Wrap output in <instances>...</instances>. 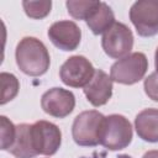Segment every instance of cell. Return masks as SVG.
<instances>
[{
	"instance_id": "obj_1",
	"label": "cell",
	"mask_w": 158,
	"mask_h": 158,
	"mask_svg": "<svg viewBox=\"0 0 158 158\" xmlns=\"http://www.w3.org/2000/svg\"><path fill=\"white\" fill-rule=\"evenodd\" d=\"M16 64L22 73L30 77L43 75L51 64L47 47L36 37H23L16 46Z\"/></svg>"
},
{
	"instance_id": "obj_2",
	"label": "cell",
	"mask_w": 158,
	"mask_h": 158,
	"mask_svg": "<svg viewBox=\"0 0 158 158\" xmlns=\"http://www.w3.org/2000/svg\"><path fill=\"white\" fill-rule=\"evenodd\" d=\"M132 135L133 132L130 121L122 115L112 114L104 118L100 144L109 151H120L131 143Z\"/></svg>"
},
{
	"instance_id": "obj_3",
	"label": "cell",
	"mask_w": 158,
	"mask_h": 158,
	"mask_svg": "<svg viewBox=\"0 0 158 158\" xmlns=\"http://www.w3.org/2000/svg\"><path fill=\"white\" fill-rule=\"evenodd\" d=\"M105 116L96 110L80 112L73 122L72 136L77 144L83 147H95L100 144V133Z\"/></svg>"
},
{
	"instance_id": "obj_4",
	"label": "cell",
	"mask_w": 158,
	"mask_h": 158,
	"mask_svg": "<svg viewBox=\"0 0 158 158\" xmlns=\"http://www.w3.org/2000/svg\"><path fill=\"white\" fill-rule=\"evenodd\" d=\"M148 69V59L142 52H133L118 59L111 65L110 78L112 81L125 85L138 83L146 75Z\"/></svg>"
},
{
	"instance_id": "obj_5",
	"label": "cell",
	"mask_w": 158,
	"mask_h": 158,
	"mask_svg": "<svg viewBox=\"0 0 158 158\" xmlns=\"http://www.w3.org/2000/svg\"><path fill=\"white\" fill-rule=\"evenodd\" d=\"M130 20L142 37L158 33V0H138L130 9Z\"/></svg>"
},
{
	"instance_id": "obj_6",
	"label": "cell",
	"mask_w": 158,
	"mask_h": 158,
	"mask_svg": "<svg viewBox=\"0 0 158 158\" xmlns=\"http://www.w3.org/2000/svg\"><path fill=\"white\" fill-rule=\"evenodd\" d=\"M104 52L114 59H121L130 54L133 47V35L130 27L122 22H115L101 40Z\"/></svg>"
},
{
	"instance_id": "obj_7",
	"label": "cell",
	"mask_w": 158,
	"mask_h": 158,
	"mask_svg": "<svg viewBox=\"0 0 158 158\" xmlns=\"http://www.w3.org/2000/svg\"><path fill=\"white\" fill-rule=\"evenodd\" d=\"M33 147L38 154L53 156L62 143V132L57 125L40 120L31 125Z\"/></svg>"
},
{
	"instance_id": "obj_8",
	"label": "cell",
	"mask_w": 158,
	"mask_h": 158,
	"mask_svg": "<svg viewBox=\"0 0 158 158\" xmlns=\"http://www.w3.org/2000/svg\"><path fill=\"white\" fill-rule=\"evenodd\" d=\"M94 73L95 69L91 62L83 56L69 57L59 69L60 80L72 88H85Z\"/></svg>"
},
{
	"instance_id": "obj_9",
	"label": "cell",
	"mask_w": 158,
	"mask_h": 158,
	"mask_svg": "<svg viewBox=\"0 0 158 158\" xmlns=\"http://www.w3.org/2000/svg\"><path fill=\"white\" fill-rule=\"evenodd\" d=\"M41 106L46 114L53 117L63 118L74 110L75 96L67 89L52 88L42 95Z\"/></svg>"
},
{
	"instance_id": "obj_10",
	"label": "cell",
	"mask_w": 158,
	"mask_h": 158,
	"mask_svg": "<svg viewBox=\"0 0 158 158\" xmlns=\"http://www.w3.org/2000/svg\"><path fill=\"white\" fill-rule=\"evenodd\" d=\"M51 42L62 51H74L78 48L81 40V31L73 21H57L48 28Z\"/></svg>"
},
{
	"instance_id": "obj_11",
	"label": "cell",
	"mask_w": 158,
	"mask_h": 158,
	"mask_svg": "<svg viewBox=\"0 0 158 158\" xmlns=\"http://www.w3.org/2000/svg\"><path fill=\"white\" fill-rule=\"evenodd\" d=\"M83 90L88 101L93 106H102L112 95V79L104 70L95 69L94 77Z\"/></svg>"
},
{
	"instance_id": "obj_12",
	"label": "cell",
	"mask_w": 158,
	"mask_h": 158,
	"mask_svg": "<svg viewBox=\"0 0 158 158\" xmlns=\"http://www.w3.org/2000/svg\"><path fill=\"white\" fill-rule=\"evenodd\" d=\"M135 128L146 142H158V109H144L135 118Z\"/></svg>"
},
{
	"instance_id": "obj_13",
	"label": "cell",
	"mask_w": 158,
	"mask_h": 158,
	"mask_svg": "<svg viewBox=\"0 0 158 158\" xmlns=\"http://www.w3.org/2000/svg\"><path fill=\"white\" fill-rule=\"evenodd\" d=\"M7 152H10L15 158H35L38 156L33 147L31 125L20 123L16 126V137L14 144L9 148Z\"/></svg>"
},
{
	"instance_id": "obj_14",
	"label": "cell",
	"mask_w": 158,
	"mask_h": 158,
	"mask_svg": "<svg viewBox=\"0 0 158 158\" xmlns=\"http://www.w3.org/2000/svg\"><path fill=\"white\" fill-rule=\"evenodd\" d=\"M115 22V15L111 7L102 1L100 2L98 10L91 15V17L86 20V25L94 35L105 33Z\"/></svg>"
},
{
	"instance_id": "obj_15",
	"label": "cell",
	"mask_w": 158,
	"mask_h": 158,
	"mask_svg": "<svg viewBox=\"0 0 158 158\" xmlns=\"http://www.w3.org/2000/svg\"><path fill=\"white\" fill-rule=\"evenodd\" d=\"M101 1H85V0H69L65 2L69 15L75 20H88L98 10Z\"/></svg>"
},
{
	"instance_id": "obj_16",
	"label": "cell",
	"mask_w": 158,
	"mask_h": 158,
	"mask_svg": "<svg viewBox=\"0 0 158 158\" xmlns=\"http://www.w3.org/2000/svg\"><path fill=\"white\" fill-rule=\"evenodd\" d=\"M0 83H1V96H0V104L5 105L6 102L11 101L19 93L20 83L17 78L11 74L2 72L0 74Z\"/></svg>"
},
{
	"instance_id": "obj_17",
	"label": "cell",
	"mask_w": 158,
	"mask_h": 158,
	"mask_svg": "<svg viewBox=\"0 0 158 158\" xmlns=\"http://www.w3.org/2000/svg\"><path fill=\"white\" fill-rule=\"evenodd\" d=\"M22 7L26 15L35 20H41L46 17L52 9L51 0H42V1H22Z\"/></svg>"
},
{
	"instance_id": "obj_18",
	"label": "cell",
	"mask_w": 158,
	"mask_h": 158,
	"mask_svg": "<svg viewBox=\"0 0 158 158\" xmlns=\"http://www.w3.org/2000/svg\"><path fill=\"white\" fill-rule=\"evenodd\" d=\"M0 131H1V149L9 151V148L14 144L16 137V126L6 116H1Z\"/></svg>"
},
{
	"instance_id": "obj_19",
	"label": "cell",
	"mask_w": 158,
	"mask_h": 158,
	"mask_svg": "<svg viewBox=\"0 0 158 158\" xmlns=\"http://www.w3.org/2000/svg\"><path fill=\"white\" fill-rule=\"evenodd\" d=\"M143 89L146 95L153 101H158V73L154 72L149 74L143 83Z\"/></svg>"
},
{
	"instance_id": "obj_20",
	"label": "cell",
	"mask_w": 158,
	"mask_h": 158,
	"mask_svg": "<svg viewBox=\"0 0 158 158\" xmlns=\"http://www.w3.org/2000/svg\"><path fill=\"white\" fill-rule=\"evenodd\" d=\"M142 158H158V149H152L146 152Z\"/></svg>"
},
{
	"instance_id": "obj_21",
	"label": "cell",
	"mask_w": 158,
	"mask_h": 158,
	"mask_svg": "<svg viewBox=\"0 0 158 158\" xmlns=\"http://www.w3.org/2000/svg\"><path fill=\"white\" fill-rule=\"evenodd\" d=\"M154 67H156V72L158 73V47H157L156 54H154Z\"/></svg>"
},
{
	"instance_id": "obj_22",
	"label": "cell",
	"mask_w": 158,
	"mask_h": 158,
	"mask_svg": "<svg viewBox=\"0 0 158 158\" xmlns=\"http://www.w3.org/2000/svg\"><path fill=\"white\" fill-rule=\"evenodd\" d=\"M116 158H132L131 156H128V154H120L118 157H116Z\"/></svg>"
}]
</instances>
